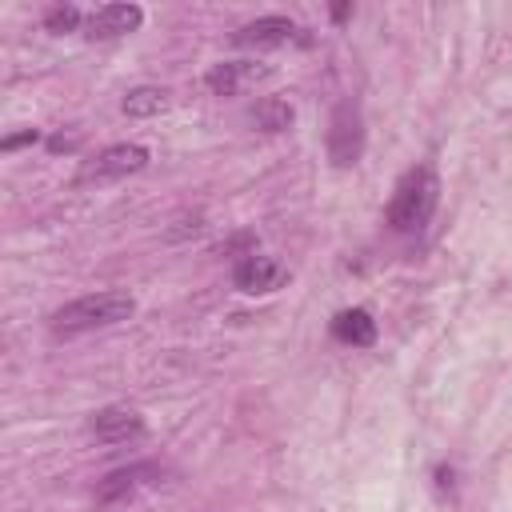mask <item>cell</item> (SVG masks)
I'll return each instance as SVG.
<instances>
[{"label":"cell","instance_id":"cell-11","mask_svg":"<svg viewBox=\"0 0 512 512\" xmlns=\"http://www.w3.org/2000/svg\"><path fill=\"white\" fill-rule=\"evenodd\" d=\"M152 476H160V468H156V464L120 468V472H112V476L100 484V500H104V504H112V500H124V496H132L140 484H152Z\"/></svg>","mask_w":512,"mask_h":512},{"label":"cell","instance_id":"cell-3","mask_svg":"<svg viewBox=\"0 0 512 512\" xmlns=\"http://www.w3.org/2000/svg\"><path fill=\"white\" fill-rule=\"evenodd\" d=\"M364 148V128H360V112L352 104H340L332 112V128H328V156L336 164H356Z\"/></svg>","mask_w":512,"mask_h":512},{"label":"cell","instance_id":"cell-6","mask_svg":"<svg viewBox=\"0 0 512 512\" xmlns=\"http://www.w3.org/2000/svg\"><path fill=\"white\" fill-rule=\"evenodd\" d=\"M272 68L268 64H252V60H228V64H216L208 76H204V84L216 92V96H236L240 88H248V84H256V80H264Z\"/></svg>","mask_w":512,"mask_h":512},{"label":"cell","instance_id":"cell-1","mask_svg":"<svg viewBox=\"0 0 512 512\" xmlns=\"http://www.w3.org/2000/svg\"><path fill=\"white\" fill-rule=\"evenodd\" d=\"M440 204V180L428 164H416L400 176L396 192H392V204H388V224L396 232H420L432 212Z\"/></svg>","mask_w":512,"mask_h":512},{"label":"cell","instance_id":"cell-9","mask_svg":"<svg viewBox=\"0 0 512 512\" xmlns=\"http://www.w3.org/2000/svg\"><path fill=\"white\" fill-rule=\"evenodd\" d=\"M88 432H92L100 444H124V440H132V436L144 432V420H140L132 408H104V412L92 416Z\"/></svg>","mask_w":512,"mask_h":512},{"label":"cell","instance_id":"cell-4","mask_svg":"<svg viewBox=\"0 0 512 512\" xmlns=\"http://www.w3.org/2000/svg\"><path fill=\"white\" fill-rule=\"evenodd\" d=\"M144 164H148V148H140V144H112V148H104L80 172V180H120L128 172H140Z\"/></svg>","mask_w":512,"mask_h":512},{"label":"cell","instance_id":"cell-8","mask_svg":"<svg viewBox=\"0 0 512 512\" xmlns=\"http://www.w3.org/2000/svg\"><path fill=\"white\" fill-rule=\"evenodd\" d=\"M292 36H296V24H292L288 16H260V20L244 24L232 40H236L240 48H280V44H288Z\"/></svg>","mask_w":512,"mask_h":512},{"label":"cell","instance_id":"cell-13","mask_svg":"<svg viewBox=\"0 0 512 512\" xmlns=\"http://www.w3.org/2000/svg\"><path fill=\"white\" fill-rule=\"evenodd\" d=\"M252 120H256L260 128H268V132H280V128H288V120H292V108H288V104H276V100H268V104H260V108L252 112Z\"/></svg>","mask_w":512,"mask_h":512},{"label":"cell","instance_id":"cell-10","mask_svg":"<svg viewBox=\"0 0 512 512\" xmlns=\"http://www.w3.org/2000/svg\"><path fill=\"white\" fill-rule=\"evenodd\" d=\"M332 332H336V340H344V344L368 348V344L376 340V320H372V312H364V308H344V312L332 320Z\"/></svg>","mask_w":512,"mask_h":512},{"label":"cell","instance_id":"cell-14","mask_svg":"<svg viewBox=\"0 0 512 512\" xmlns=\"http://www.w3.org/2000/svg\"><path fill=\"white\" fill-rule=\"evenodd\" d=\"M80 24V12L76 8H56L52 16H48V28L52 32H64V28H76Z\"/></svg>","mask_w":512,"mask_h":512},{"label":"cell","instance_id":"cell-2","mask_svg":"<svg viewBox=\"0 0 512 512\" xmlns=\"http://www.w3.org/2000/svg\"><path fill=\"white\" fill-rule=\"evenodd\" d=\"M136 312V300L128 292H96V296H80L72 304H64L60 312H52V328L60 336H80L92 328H108L120 324Z\"/></svg>","mask_w":512,"mask_h":512},{"label":"cell","instance_id":"cell-5","mask_svg":"<svg viewBox=\"0 0 512 512\" xmlns=\"http://www.w3.org/2000/svg\"><path fill=\"white\" fill-rule=\"evenodd\" d=\"M232 280H236L240 292L264 296V292H276V288L288 280V268H284L280 260H272V256H256V252H252V256H244V260L236 264Z\"/></svg>","mask_w":512,"mask_h":512},{"label":"cell","instance_id":"cell-7","mask_svg":"<svg viewBox=\"0 0 512 512\" xmlns=\"http://www.w3.org/2000/svg\"><path fill=\"white\" fill-rule=\"evenodd\" d=\"M140 20H144V12H140L136 4H104V8H96V12L84 20V28H88V36L108 40V36L136 32V28H140Z\"/></svg>","mask_w":512,"mask_h":512},{"label":"cell","instance_id":"cell-12","mask_svg":"<svg viewBox=\"0 0 512 512\" xmlns=\"http://www.w3.org/2000/svg\"><path fill=\"white\" fill-rule=\"evenodd\" d=\"M168 108V92L164 88H132L124 96V112L128 116H156Z\"/></svg>","mask_w":512,"mask_h":512}]
</instances>
